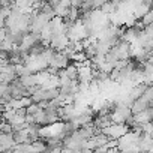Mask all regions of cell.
<instances>
[{
	"instance_id": "cell-1",
	"label": "cell",
	"mask_w": 153,
	"mask_h": 153,
	"mask_svg": "<svg viewBox=\"0 0 153 153\" xmlns=\"http://www.w3.org/2000/svg\"><path fill=\"white\" fill-rule=\"evenodd\" d=\"M131 117H134L131 107H126L120 102H116V110L111 114V120L114 125H125Z\"/></svg>"
},
{
	"instance_id": "cell-2",
	"label": "cell",
	"mask_w": 153,
	"mask_h": 153,
	"mask_svg": "<svg viewBox=\"0 0 153 153\" xmlns=\"http://www.w3.org/2000/svg\"><path fill=\"white\" fill-rule=\"evenodd\" d=\"M104 135H107L110 140H114V141H119L122 137H125L128 132H129V128L126 125H111L110 128L101 131Z\"/></svg>"
},
{
	"instance_id": "cell-3",
	"label": "cell",
	"mask_w": 153,
	"mask_h": 153,
	"mask_svg": "<svg viewBox=\"0 0 153 153\" xmlns=\"http://www.w3.org/2000/svg\"><path fill=\"white\" fill-rule=\"evenodd\" d=\"M71 63H72V62H71V59H69L66 54H63V53H60V51H56L54 56H53V59H51V62H50V68H53V69H56V71L59 72V71L66 69Z\"/></svg>"
},
{
	"instance_id": "cell-4",
	"label": "cell",
	"mask_w": 153,
	"mask_h": 153,
	"mask_svg": "<svg viewBox=\"0 0 153 153\" xmlns=\"http://www.w3.org/2000/svg\"><path fill=\"white\" fill-rule=\"evenodd\" d=\"M138 147H140L141 152H150V153H153V138H152V135L143 134V135L140 137Z\"/></svg>"
},
{
	"instance_id": "cell-5",
	"label": "cell",
	"mask_w": 153,
	"mask_h": 153,
	"mask_svg": "<svg viewBox=\"0 0 153 153\" xmlns=\"http://www.w3.org/2000/svg\"><path fill=\"white\" fill-rule=\"evenodd\" d=\"M146 89H147V86L146 84H135L131 90H129V98L132 99V101H137V99H140L143 95H144V92H146Z\"/></svg>"
},
{
	"instance_id": "cell-6",
	"label": "cell",
	"mask_w": 153,
	"mask_h": 153,
	"mask_svg": "<svg viewBox=\"0 0 153 153\" xmlns=\"http://www.w3.org/2000/svg\"><path fill=\"white\" fill-rule=\"evenodd\" d=\"M150 105L144 101V99H137V101H134V104L131 105V110H132V114L135 116V114H140V113H143V111H146L147 108H149Z\"/></svg>"
},
{
	"instance_id": "cell-7",
	"label": "cell",
	"mask_w": 153,
	"mask_h": 153,
	"mask_svg": "<svg viewBox=\"0 0 153 153\" xmlns=\"http://www.w3.org/2000/svg\"><path fill=\"white\" fill-rule=\"evenodd\" d=\"M92 141L95 143L96 150H98V149H101V147H105L107 143L110 141V138H108L107 135H104L102 132H98V134H95V135L92 137Z\"/></svg>"
},
{
	"instance_id": "cell-8",
	"label": "cell",
	"mask_w": 153,
	"mask_h": 153,
	"mask_svg": "<svg viewBox=\"0 0 153 153\" xmlns=\"http://www.w3.org/2000/svg\"><path fill=\"white\" fill-rule=\"evenodd\" d=\"M65 74H66V76H68L71 81H78V68H76L74 63H71L65 69Z\"/></svg>"
},
{
	"instance_id": "cell-9",
	"label": "cell",
	"mask_w": 153,
	"mask_h": 153,
	"mask_svg": "<svg viewBox=\"0 0 153 153\" xmlns=\"http://www.w3.org/2000/svg\"><path fill=\"white\" fill-rule=\"evenodd\" d=\"M39 110H41V108H39V105L32 102V104H30V105L26 108V114H29V116H35V114H36Z\"/></svg>"
},
{
	"instance_id": "cell-10",
	"label": "cell",
	"mask_w": 153,
	"mask_h": 153,
	"mask_svg": "<svg viewBox=\"0 0 153 153\" xmlns=\"http://www.w3.org/2000/svg\"><path fill=\"white\" fill-rule=\"evenodd\" d=\"M140 153H150V152H140Z\"/></svg>"
},
{
	"instance_id": "cell-11",
	"label": "cell",
	"mask_w": 153,
	"mask_h": 153,
	"mask_svg": "<svg viewBox=\"0 0 153 153\" xmlns=\"http://www.w3.org/2000/svg\"><path fill=\"white\" fill-rule=\"evenodd\" d=\"M150 107H153V101H152V102H150Z\"/></svg>"
},
{
	"instance_id": "cell-12",
	"label": "cell",
	"mask_w": 153,
	"mask_h": 153,
	"mask_svg": "<svg viewBox=\"0 0 153 153\" xmlns=\"http://www.w3.org/2000/svg\"><path fill=\"white\" fill-rule=\"evenodd\" d=\"M152 11H153V3H152Z\"/></svg>"
}]
</instances>
